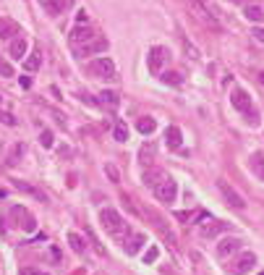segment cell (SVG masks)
Instances as JSON below:
<instances>
[{"label":"cell","mask_w":264,"mask_h":275,"mask_svg":"<svg viewBox=\"0 0 264 275\" xmlns=\"http://www.w3.org/2000/svg\"><path fill=\"white\" fill-rule=\"evenodd\" d=\"M100 223H102V228H105L108 233H112V236L128 233V223H126L123 217H120L116 210H110V207L100 210Z\"/></svg>","instance_id":"cell-1"},{"label":"cell","mask_w":264,"mask_h":275,"mask_svg":"<svg viewBox=\"0 0 264 275\" xmlns=\"http://www.w3.org/2000/svg\"><path fill=\"white\" fill-rule=\"evenodd\" d=\"M86 74L94 76V79H108V82H112V79H116V63L102 55V58H94V61L86 63Z\"/></svg>","instance_id":"cell-2"},{"label":"cell","mask_w":264,"mask_h":275,"mask_svg":"<svg viewBox=\"0 0 264 275\" xmlns=\"http://www.w3.org/2000/svg\"><path fill=\"white\" fill-rule=\"evenodd\" d=\"M152 191H154V197H157L160 202L173 204V202H176V197H178V183H176L173 178H170V176H165L160 183H154Z\"/></svg>","instance_id":"cell-3"},{"label":"cell","mask_w":264,"mask_h":275,"mask_svg":"<svg viewBox=\"0 0 264 275\" xmlns=\"http://www.w3.org/2000/svg\"><path fill=\"white\" fill-rule=\"evenodd\" d=\"M188 6L194 8V14H196L204 24H210V27H220V21H217V16H214V11H212V6L206 3V0H188Z\"/></svg>","instance_id":"cell-4"},{"label":"cell","mask_w":264,"mask_h":275,"mask_svg":"<svg viewBox=\"0 0 264 275\" xmlns=\"http://www.w3.org/2000/svg\"><path fill=\"white\" fill-rule=\"evenodd\" d=\"M256 267V257L251 254V251H244V254H238L230 265H228V270H230L233 275H246Z\"/></svg>","instance_id":"cell-5"},{"label":"cell","mask_w":264,"mask_h":275,"mask_svg":"<svg viewBox=\"0 0 264 275\" xmlns=\"http://www.w3.org/2000/svg\"><path fill=\"white\" fill-rule=\"evenodd\" d=\"M168 58H170V53L162 48V45H154V48L149 50V55H146L149 71H152V74H160V68H162V63H168Z\"/></svg>","instance_id":"cell-6"},{"label":"cell","mask_w":264,"mask_h":275,"mask_svg":"<svg viewBox=\"0 0 264 275\" xmlns=\"http://www.w3.org/2000/svg\"><path fill=\"white\" fill-rule=\"evenodd\" d=\"M217 189H220V194L225 197V202L230 204V207H236V210H244L246 207V199L240 197L233 186H228V181H217Z\"/></svg>","instance_id":"cell-7"},{"label":"cell","mask_w":264,"mask_h":275,"mask_svg":"<svg viewBox=\"0 0 264 275\" xmlns=\"http://www.w3.org/2000/svg\"><path fill=\"white\" fill-rule=\"evenodd\" d=\"M94 37H97V32H94V29H89V27H82V24H78V27L71 32V45H74V48H84V45H89Z\"/></svg>","instance_id":"cell-8"},{"label":"cell","mask_w":264,"mask_h":275,"mask_svg":"<svg viewBox=\"0 0 264 275\" xmlns=\"http://www.w3.org/2000/svg\"><path fill=\"white\" fill-rule=\"evenodd\" d=\"M244 249V241L240 238H222L220 244H217V257H230V254H236V251H240Z\"/></svg>","instance_id":"cell-9"},{"label":"cell","mask_w":264,"mask_h":275,"mask_svg":"<svg viewBox=\"0 0 264 275\" xmlns=\"http://www.w3.org/2000/svg\"><path fill=\"white\" fill-rule=\"evenodd\" d=\"M230 105H233L236 110H240V113H246V110L251 108V97H248V92H244V89H233V92H230Z\"/></svg>","instance_id":"cell-10"},{"label":"cell","mask_w":264,"mask_h":275,"mask_svg":"<svg viewBox=\"0 0 264 275\" xmlns=\"http://www.w3.org/2000/svg\"><path fill=\"white\" fill-rule=\"evenodd\" d=\"M26 50H29V45H26L24 37L10 40V45H8V53H10V58H14V61H24L26 58Z\"/></svg>","instance_id":"cell-11"},{"label":"cell","mask_w":264,"mask_h":275,"mask_svg":"<svg viewBox=\"0 0 264 275\" xmlns=\"http://www.w3.org/2000/svg\"><path fill=\"white\" fill-rule=\"evenodd\" d=\"M105 50H108V40H105V37H100V34H97V37L92 40L89 45H84V48H78V55H94V53H105Z\"/></svg>","instance_id":"cell-12"},{"label":"cell","mask_w":264,"mask_h":275,"mask_svg":"<svg viewBox=\"0 0 264 275\" xmlns=\"http://www.w3.org/2000/svg\"><path fill=\"white\" fill-rule=\"evenodd\" d=\"M228 231H230V223L214 220V223H210V225H204V228H202V236H204V238H214V236L228 233Z\"/></svg>","instance_id":"cell-13"},{"label":"cell","mask_w":264,"mask_h":275,"mask_svg":"<svg viewBox=\"0 0 264 275\" xmlns=\"http://www.w3.org/2000/svg\"><path fill=\"white\" fill-rule=\"evenodd\" d=\"M144 244H146V236L144 233H134V236H128L123 241V251H126V254H136Z\"/></svg>","instance_id":"cell-14"},{"label":"cell","mask_w":264,"mask_h":275,"mask_svg":"<svg viewBox=\"0 0 264 275\" xmlns=\"http://www.w3.org/2000/svg\"><path fill=\"white\" fill-rule=\"evenodd\" d=\"M165 139H168V147L170 150H178L180 142H183V134L178 126H168V131H165Z\"/></svg>","instance_id":"cell-15"},{"label":"cell","mask_w":264,"mask_h":275,"mask_svg":"<svg viewBox=\"0 0 264 275\" xmlns=\"http://www.w3.org/2000/svg\"><path fill=\"white\" fill-rule=\"evenodd\" d=\"M162 178H165V173L160 168H146L144 176H142V183H144V186H154V183H160Z\"/></svg>","instance_id":"cell-16"},{"label":"cell","mask_w":264,"mask_h":275,"mask_svg":"<svg viewBox=\"0 0 264 275\" xmlns=\"http://www.w3.org/2000/svg\"><path fill=\"white\" fill-rule=\"evenodd\" d=\"M244 16H246L248 21H254V24H262V21H264V8L256 6V3H251V6L244 8Z\"/></svg>","instance_id":"cell-17"},{"label":"cell","mask_w":264,"mask_h":275,"mask_svg":"<svg viewBox=\"0 0 264 275\" xmlns=\"http://www.w3.org/2000/svg\"><path fill=\"white\" fill-rule=\"evenodd\" d=\"M14 34H18V27L8 19H0V40H10Z\"/></svg>","instance_id":"cell-18"},{"label":"cell","mask_w":264,"mask_h":275,"mask_svg":"<svg viewBox=\"0 0 264 275\" xmlns=\"http://www.w3.org/2000/svg\"><path fill=\"white\" fill-rule=\"evenodd\" d=\"M16 189L18 191H24V194H29V197H34V199H42V202H48V197L40 191V189H34V186H29V183H24V181H16Z\"/></svg>","instance_id":"cell-19"},{"label":"cell","mask_w":264,"mask_h":275,"mask_svg":"<svg viewBox=\"0 0 264 275\" xmlns=\"http://www.w3.org/2000/svg\"><path fill=\"white\" fill-rule=\"evenodd\" d=\"M40 66H42V53H29L24 58V68H26V71H40Z\"/></svg>","instance_id":"cell-20"},{"label":"cell","mask_w":264,"mask_h":275,"mask_svg":"<svg viewBox=\"0 0 264 275\" xmlns=\"http://www.w3.org/2000/svg\"><path fill=\"white\" fill-rule=\"evenodd\" d=\"M154 152H157V144L154 142H149V144H144L142 150H139V157H142V163L144 165H149L154 160Z\"/></svg>","instance_id":"cell-21"},{"label":"cell","mask_w":264,"mask_h":275,"mask_svg":"<svg viewBox=\"0 0 264 275\" xmlns=\"http://www.w3.org/2000/svg\"><path fill=\"white\" fill-rule=\"evenodd\" d=\"M248 165H251V170H254V173H256L259 178L264 176V155H262V152H254V155H251Z\"/></svg>","instance_id":"cell-22"},{"label":"cell","mask_w":264,"mask_h":275,"mask_svg":"<svg viewBox=\"0 0 264 275\" xmlns=\"http://www.w3.org/2000/svg\"><path fill=\"white\" fill-rule=\"evenodd\" d=\"M68 244H71V249L76 251V254H84V249H86V244H84V238L78 236V233H68Z\"/></svg>","instance_id":"cell-23"},{"label":"cell","mask_w":264,"mask_h":275,"mask_svg":"<svg viewBox=\"0 0 264 275\" xmlns=\"http://www.w3.org/2000/svg\"><path fill=\"white\" fill-rule=\"evenodd\" d=\"M68 6H71V0H52V3H50V6H44V8H48V14H50V16H58L60 11L68 8Z\"/></svg>","instance_id":"cell-24"},{"label":"cell","mask_w":264,"mask_h":275,"mask_svg":"<svg viewBox=\"0 0 264 275\" xmlns=\"http://www.w3.org/2000/svg\"><path fill=\"white\" fill-rule=\"evenodd\" d=\"M136 129H139V131L146 136V134H152V131L157 129V123H154V118H139V123H136Z\"/></svg>","instance_id":"cell-25"},{"label":"cell","mask_w":264,"mask_h":275,"mask_svg":"<svg viewBox=\"0 0 264 275\" xmlns=\"http://www.w3.org/2000/svg\"><path fill=\"white\" fill-rule=\"evenodd\" d=\"M102 100V105H110V108H118V95H116V92H102V95H100Z\"/></svg>","instance_id":"cell-26"},{"label":"cell","mask_w":264,"mask_h":275,"mask_svg":"<svg viewBox=\"0 0 264 275\" xmlns=\"http://www.w3.org/2000/svg\"><path fill=\"white\" fill-rule=\"evenodd\" d=\"M162 82H165V84H173V87H180V74L165 71V74H162Z\"/></svg>","instance_id":"cell-27"},{"label":"cell","mask_w":264,"mask_h":275,"mask_svg":"<svg viewBox=\"0 0 264 275\" xmlns=\"http://www.w3.org/2000/svg\"><path fill=\"white\" fill-rule=\"evenodd\" d=\"M24 150H26L24 144H16V147H14V152H10V157H8V165H16V163H18L16 157H21V155H24Z\"/></svg>","instance_id":"cell-28"},{"label":"cell","mask_w":264,"mask_h":275,"mask_svg":"<svg viewBox=\"0 0 264 275\" xmlns=\"http://www.w3.org/2000/svg\"><path fill=\"white\" fill-rule=\"evenodd\" d=\"M112 136H116L118 142H126V139H128V129H126L123 123H118V126H116V131H112Z\"/></svg>","instance_id":"cell-29"},{"label":"cell","mask_w":264,"mask_h":275,"mask_svg":"<svg viewBox=\"0 0 264 275\" xmlns=\"http://www.w3.org/2000/svg\"><path fill=\"white\" fill-rule=\"evenodd\" d=\"M21 228H24V231H29V233H32V231H37V220H34V217L26 212V215H24V223H21Z\"/></svg>","instance_id":"cell-30"},{"label":"cell","mask_w":264,"mask_h":275,"mask_svg":"<svg viewBox=\"0 0 264 275\" xmlns=\"http://www.w3.org/2000/svg\"><path fill=\"white\" fill-rule=\"evenodd\" d=\"M244 116H246V123H248V126H259V113H256L254 108H248Z\"/></svg>","instance_id":"cell-31"},{"label":"cell","mask_w":264,"mask_h":275,"mask_svg":"<svg viewBox=\"0 0 264 275\" xmlns=\"http://www.w3.org/2000/svg\"><path fill=\"white\" fill-rule=\"evenodd\" d=\"M105 173L110 176V181H116V183L120 181V173H118V168L112 165V163H108V165H105Z\"/></svg>","instance_id":"cell-32"},{"label":"cell","mask_w":264,"mask_h":275,"mask_svg":"<svg viewBox=\"0 0 264 275\" xmlns=\"http://www.w3.org/2000/svg\"><path fill=\"white\" fill-rule=\"evenodd\" d=\"M157 257H160V249L152 246V249H149L146 254H144V262H146V265H152V262H157Z\"/></svg>","instance_id":"cell-33"},{"label":"cell","mask_w":264,"mask_h":275,"mask_svg":"<svg viewBox=\"0 0 264 275\" xmlns=\"http://www.w3.org/2000/svg\"><path fill=\"white\" fill-rule=\"evenodd\" d=\"M40 142H42V147H52V134H50V131H42Z\"/></svg>","instance_id":"cell-34"},{"label":"cell","mask_w":264,"mask_h":275,"mask_svg":"<svg viewBox=\"0 0 264 275\" xmlns=\"http://www.w3.org/2000/svg\"><path fill=\"white\" fill-rule=\"evenodd\" d=\"M0 121H3L6 126H16V118L10 116V113H0Z\"/></svg>","instance_id":"cell-35"},{"label":"cell","mask_w":264,"mask_h":275,"mask_svg":"<svg viewBox=\"0 0 264 275\" xmlns=\"http://www.w3.org/2000/svg\"><path fill=\"white\" fill-rule=\"evenodd\" d=\"M0 76H14V68H10L8 63L0 61Z\"/></svg>","instance_id":"cell-36"},{"label":"cell","mask_w":264,"mask_h":275,"mask_svg":"<svg viewBox=\"0 0 264 275\" xmlns=\"http://www.w3.org/2000/svg\"><path fill=\"white\" fill-rule=\"evenodd\" d=\"M251 34H254V40L264 42V29H254V32H251Z\"/></svg>","instance_id":"cell-37"},{"label":"cell","mask_w":264,"mask_h":275,"mask_svg":"<svg viewBox=\"0 0 264 275\" xmlns=\"http://www.w3.org/2000/svg\"><path fill=\"white\" fill-rule=\"evenodd\" d=\"M18 275H40V270H34V267H24Z\"/></svg>","instance_id":"cell-38"},{"label":"cell","mask_w":264,"mask_h":275,"mask_svg":"<svg viewBox=\"0 0 264 275\" xmlns=\"http://www.w3.org/2000/svg\"><path fill=\"white\" fill-rule=\"evenodd\" d=\"M256 79H259V82L264 84V71H259V74H256Z\"/></svg>","instance_id":"cell-39"},{"label":"cell","mask_w":264,"mask_h":275,"mask_svg":"<svg viewBox=\"0 0 264 275\" xmlns=\"http://www.w3.org/2000/svg\"><path fill=\"white\" fill-rule=\"evenodd\" d=\"M40 3H42V6H50V3H52V0H40Z\"/></svg>","instance_id":"cell-40"},{"label":"cell","mask_w":264,"mask_h":275,"mask_svg":"<svg viewBox=\"0 0 264 275\" xmlns=\"http://www.w3.org/2000/svg\"><path fill=\"white\" fill-rule=\"evenodd\" d=\"M230 3H244V0H230Z\"/></svg>","instance_id":"cell-41"},{"label":"cell","mask_w":264,"mask_h":275,"mask_svg":"<svg viewBox=\"0 0 264 275\" xmlns=\"http://www.w3.org/2000/svg\"><path fill=\"white\" fill-rule=\"evenodd\" d=\"M256 275H264V270H262V272H256Z\"/></svg>","instance_id":"cell-42"},{"label":"cell","mask_w":264,"mask_h":275,"mask_svg":"<svg viewBox=\"0 0 264 275\" xmlns=\"http://www.w3.org/2000/svg\"><path fill=\"white\" fill-rule=\"evenodd\" d=\"M262 178H264V176H262Z\"/></svg>","instance_id":"cell-43"}]
</instances>
